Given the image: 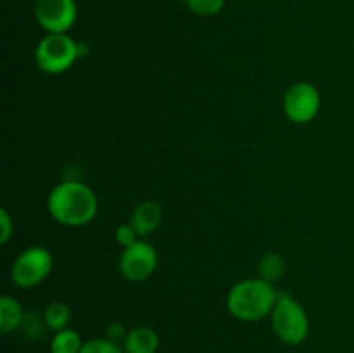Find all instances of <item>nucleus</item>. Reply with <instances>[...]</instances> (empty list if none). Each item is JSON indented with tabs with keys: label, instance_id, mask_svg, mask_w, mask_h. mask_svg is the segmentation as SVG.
<instances>
[{
	"label": "nucleus",
	"instance_id": "nucleus-1",
	"mask_svg": "<svg viewBox=\"0 0 354 353\" xmlns=\"http://www.w3.org/2000/svg\"><path fill=\"white\" fill-rule=\"evenodd\" d=\"M47 211L52 220L64 227H83L97 217L99 199L86 183L64 180L48 194Z\"/></svg>",
	"mask_w": 354,
	"mask_h": 353
},
{
	"label": "nucleus",
	"instance_id": "nucleus-2",
	"mask_svg": "<svg viewBox=\"0 0 354 353\" xmlns=\"http://www.w3.org/2000/svg\"><path fill=\"white\" fill-rule=\"evenodd\" d=\"M279 291L275 284L254 277L234 284L227 294V310L241 322H259L272 315Z\"/></svg>",
	"mask_w": 354,
	"mask_h": 353
},
{
	"label": "nucleus",
	"instance_id": "nucleus-3",
	"mask_svg": "<svg viewBox=\"0 0 354 353\" xmlns=\"http://www.w3.org/2000/svg\"><path fill=\"white\" fill-rule=\"evenodd\" d=\"M83 47L68 33H47L35 48V64L45 75L69 71L83 55Z\"/></svg>",
	"mask_w": 354,
	"mask_h": 353
},
{
	"label": "nucleus",
	"instance_id": "nucleus-4",
	"mask_svg": "<svg viewBox=\"0 0 354 353\" xmlns=\"http://www.w3.org/2000/svg\"><path fill=\"white\" fill-rule=\"evenodd\" d=\"M270 317L273 332L283 345L297 346L306 341L310 334V317L292 294L280 291Z\"/></svg>",
	"mask_w": 354,
	"mask_h": 353
},
{
	"label": "nucleus",
	"instance_id": "nucleus-5",
	"mask_svg": "<svg viewBox=\"0 0 354 353\" xmlns=\"http://www.w3.org/2000/svg\"><path fill=\"white\" fill-rule=\"evenodd\" d=\"M54 269V256L44 246H30L14 260L10 280L19 289H31L44 282Z\"/></svg>",
	"mask_w": 354,
	"mask_h": 353
},
{
	"label": "nucleus",
	"instance_id": "nucleus-6",
	"mask_svg": "<svg viewBox=\"0 0 354 353\" xmlns=\"http://www.w3.org/2000/svg\"><path fill=\"white\" fill-rule=\"evenodd\" d=\"M282 106L287 120L296 125H306L320 113L322 96L313 83L297 82L287 89Z\"/></svg>",
	"mask_w": 354,
	"mask_h": 353
},
{
	"label": "nucleus",
	"instance_id": "nucleus-7",
	"mask_svg": "<svg viewBox=\"0 0 354 353\" xmlns=\"http://www.w3.org/2000/svg\"><path fill=\"white\" fill-rule=\"evenodd\" d=\"M159 256L151 242L138 239L128 248H123L120 256V272L130 282H144L154 275Z\"/></svg>",
	"mask_w": 354,
	"mask_h": 353
},
{
	"label": "nucleus",
	"instance_id": "nucleus-8",
	"mask_svg": "<svg viewBox=\"0 0 354 353\" xmlns=\"http://www.w3.org/2000/svg\"><path fill=\"white\" fill-rule=\"evenodd\" d=\"M35 19L45 33H68L78 19L75 0H37Z\"/></svg>",
	"mask_w": 354,
	"mask_h": 353
},
{
	"label": "nucleus",
	"instance_id": "nucleus-9",
	"mask_svg": "<svg viewBox=\"0 0 354 353\" xmlns=\"http://www.w3.org/2000/svg\"><path fill=\"white\" fill-rule=\"evenodd\" d=\"M162 221V208L156 201H144L131 213L130 224L137 230L138 237H147L154 234Z\"/></svg>",
	"mask_w": 354,
	"mask_h": 353
},
{
	"label": "nucleus",
	"instance_id": "nucleus-10",
	"mask_svg": "<svg viewBox=\"0 0 354 353\" xmlns=\"http://www.w3.org/2000/svg\"><path fill=\"white\" fill-rule=\"evenodd\" d=\"M124 353H158L159 336L149 325H138L128 331L123 339Z\"/></svg>",
	"mask_w": 354,
	"mask_h": 353
},
{
	"label": "nucleus",
	"instance_id": "nucleus-11",
	"mask_svg": "<svg viewBox=\"0 0 354 353\" xmlns=\"http://www.w3.org/2000/svg\"><path fill=\"white\" fill-rule=\"evenodd\" d=\"M23 320V305H21L14 296L3 294V296L0 298V332H2V334L14 332L16 329L21 327Z\"/></svg>",
	"mask_w": 354,
	"mask_h": 353
},
{
	"label": "nucleus",
	"instance_id": "nucleus-12",
	"mask_svg": "<svg viewBox=\"0 0 354 353\" xmlns=\"http://www.w3.org/2000/svg\"><path fill=\"white\" fill-rule=\"evenodd\" d=\"M287 265H286V260L280 253H266V255L261 256L258 263V273L261 279L268 280V282L275 284L277 280H280L286 273Z\"/></svg>",
	"mask_w": 354,
	"mask_h": 353
},
{
	"label": "nucleus",
	"instance_id": "nucleus-13",
	"mask_svg": "<svg viewBox=\"0 0 354 353\" xmlns=\"http://www.w3.org/2000/svg\"><path fill=\"white\" fill-rule=\"evenodd\" d=\"M83 339L75 329H62L54 332L50 339V353H80L83 346Z\"/></svg>",
	"mask_w": 354,
	"mask_h": 353
},
{
	"label": "nucleus",
	"instance_id": "nucleus-14",
	"mask_svg": "<svg viewBox=\"0 0 354 353\" xmlns=\"http://www.w3.org/2000/svg\"><path fill=\"white\" fill-rule=\"evenodd\" d=\"M44 322L50 331H62L71 322V310L64 301H52L45 307Z\"/></svg>",
	"mask_w": 354,
	"mask_h": 353
},
{
	"label": "nucleus",
	"instance_id": "nucleus-15",
	"mask_svg": "<svg viewBox=\"0 0 354 353\" xmlns=\"http://www.w3.org/2000/svg\"><path fill=\"white\" fill-rule=\"evenodd\" d=\"M227 0H183L187 9L201 17L216 16L223 10Z\"/></svg>",
	"mask_w": 354,
	"mask_h": 353
},
{
	"label": "nucleus",
	"instance_id": "nucleus-16",
	"mask_svg": "<svg viewBox=\"0 0 354 353\" xmlns=\"http://www.w3.org/2000/svg\"><path fill=\"white\" fill-rule=\"evenodd\" d=\"M80 353H124V348L109 338H95L83 343Z\"/></svg>",
	"mask_w": 354,
	"mask_h": 353
},
{
	"label": "nucleus",
	"instance_id": "nucleus-17",
	"mask_svg": "<svg viewBox=\"0 0 354 353\" xmlns=\"http://www.w3.org/2000/svg\"><path fill=\"white\" fill-rule=\"evenodd\" d=\"M114 239H116V242L121 246V248H128V246H131L133 242H137L140 237H138V234H137V230L133 228V225L123 224L116 228V232H114Z\"/></svg>",
	"mask_w": 354,
	"mask_h": 353
},
{
	"label": "nucleus",
	"instance_id": "nucleus-18",
	"mask_svg": "<svg viewBox=\"0 0 354 353\" xmlns=\"http://www.w3.org/2000/svg\"><path fill=\"white\" fill-rule=\"evenodd\" d=\"M14 235V220L6 208L0 210V244L6 246Z\"/></svg>",
	"mask_w": 354,
	"mask_h": 353
},
{
	"label": "nucleus",
	"instance_id": "nucleus-19",
	"mask_svg": "<svg viewBox=\"0 0 354 353\" xmlns=\"http://www.w3.org/2000/svg\"><path fill=\"white\" fill-rule=\"evenodd\" d=\"M128 332L124 331V327L121 324H111L109 327H107V336L106 338H109V339H113V341H120V339H124V336H127Z\"/></svg>",
	"mask_w": 354,
	"mask_h": 353
}]
</instances>
